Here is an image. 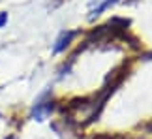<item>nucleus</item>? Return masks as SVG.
I'll use <instances>...</instances> for the list:
<instances>
[{
  "label": "nucleus",
  "instance_id": "f257e3e1",
  "mask_svg": "<svg viewBox=\"0 0 152 139\" xmlns=\"http://www.w3.org/2000/svg\"><path fill=\"white\" fill-rule=\"evenodd\" d=\"M75 36V32H64L62 36H60V40L56 42V45H55V53H60V51H64L68 47V43L72 42V38Z\"/></svg>",
  "mask_w": 152,
  "mask_h": 139
},
{
  "label": "nucleus",
  "instance_id": "f03ea898",
  "mask_svg": "<svg viewBox=\"0 0 152 139\" xmlns=\"http://www.w3.org/2000/svg\"><path fill=\"white\" fill-rule=\"evenodd\" d=\"M116 2V0H107V2H103L102 6H100V8H98V10H94V13H92L90 17H94V15H100V11H103L105 8H107V6H111V4H115Z\"/></svg>",
  "mask_w": 152,
  "mask_h": 139
},
{
  "label": "nucleus",
  "instance_id": "7ed1b4c3",
  "mask_svg": "<svg viewBox=\"0 0 152 139\" xmlns=\"http://www.w3.org/2000/svg\"><path fill=\"white\" fill-rule=\"evenodd\" d=\"M6 21H8V13H6V11H2V13H0V26H4Z\"/></svg>",
  "mask_w": 152,
  "mask_h": 139
}]
</instances>
